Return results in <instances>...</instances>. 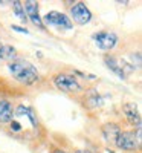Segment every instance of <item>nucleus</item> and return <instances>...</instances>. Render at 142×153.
I'll return each mask as SVG.
<instances>
[{"label":"nucleus","mask_w":142,"mask_h":153,"mask_svg":"<svg viewBox=\"0 0 142 153\" xmlns=\"http://www.w3.org/2000/svg\"><path fill=\"white\" fill-rule=\"evenodd\" d=\"M95 45L101 51H112L116 45H118V35L113 31H99L92 35Z\"/></svg>","instance_id":"obj_3"},{"label":"nucleus","mask_w":142,"mask_h":153,"mask_svg":"<svg viewBox=\"0 0 142 153\" xmlns=\"http://www.w3.org/2000/svg\"><path fill=\"white\" fill-rule=\"evenodd\" d=\"M16 58V49L11 45H2L0 48V60H14Z\"/></svg>","instance_id":"obj_12"},{"label":"nucleus","mask_w":142,"mask_h":153,"mask_svg":"<svg viewBox=\"0 0 142 153\" xmlns=\"http://www.w3.org/2000/svg\"><path fill=\"white\" fill-rule=\"evenodd\" d=\"M12 9H14V14L20 19L21 23H26L28 17H26V12H24V8H23V3L16 0V2H12Z\"/></svg>","instance_id":"obj_13"},{"label":"nucleus","mask_w":142,"mask_h":153,"mask_svg":"<svg viewBox=\"0 0 142 153\" xmlns=\"http://www.w3.org/2000/svg\"><path fill=\"white\" fill-rule=\"evenodd\" d=\"M8 69L16 78V81L24 86H31L35 81H38V71L35 69L34 65H31L29 61L23 58H14L12 61H9Z\"/></svg>","instance_id":"obj_1"},{"label":"nucleus","mask_w":142,"mask_h":153,"mask_svg":"<svg viewBox=\"0 0 142 153\" xmlns=\"http://www.w3.org/2000/svg\"><path fill=\"white\" fill-rule=\"evenodd\" d=\"M104 63H106V66L113 72V74H116L119 76V78H125V72H124V69H122V63L118 60V58H115V57H112V55H106L104 57Z\"/></svg>","instance_id":"obj_9"},{"label":"nucleus","mask_w":142,"mask_h":153,"mask_svg":"<svg viewBox=\"0 0 142 153\" xmlns=\"http://www.w3.org/2000/svg\"><path fill=\"white\" fill-rule=\"evenodd\" d=\"M11 28L14 29V31H17V32H21V34H29V31H28V29H24L23 26H17V25H12Z\"/></svg>","instance_id":"obj_17"},{"label":"nucleus","mask_w":142,"mask_h":153,"mask_svg":"<svg viewBox=\"0 0 142 153\" xmlns=\"http://www.w3.org/2000/svg\"><path fill=\"white\" fill-rule=\"evenodd\" d=\"M29 107H26V106H23V104H20L16 110H14V115H17V117H24V115H26L28 117V113H29Z\"/></svg>","instance_id":"obj_15"},{"label":"nucleus","mask_w":142,"mask_h":153,"mask_svg":"<svg viewBox=\"0 0 142 153\" xmlns=\"http://www.w3.org/2000/svg\"><path fill=\"white\" fill-rule=\"evenodd\" d=\"M23 8H24V12H26V17L34 25H37L40 29H44L43 20L40 17V11H38V3L37 2H32V0H28V2L23 3Z\"/></svg>","instance_id":"obj_7"},{"label":"nucleus","mask_w":142,"mask_h":153,"mask_svg":"<svg viewBox=\"0 0 142 153\" xmlns=\"http://www.w3.org/2000/svg\"><path fill=\"white\" fill-rule=\"evenodd\" d=\"M70 16H72L73 22L78 23V25H87L92 20V12H90V9L86 6L84 2L73 3V6L70 8Z\"/></svg>","instance_id":"obj_5"},{"label":"nucleus","mask_w":142,"mask_h":153,"mask_svg":"<svg viewBox=\"0 0 142 153\" xmlns=\"http://www.w3.org/2000/svg\"><path fill=\"white\" fill-rule=\"evenodd\" d=\"M14 118V107L8 100H0V123H11Z\"/></svg>","instance_id":"obj_10"},{"label":"nucleus","mask_w":142,"mask_h":153,"mask_svg":"<svg viewBox=\"0 0 142 153\" xmlns=\"http://www.w3.org/2000/svg\"><path fill=\"white\" fill-rule=\"evenodd\" d=\"M54 153H67V152H64V150H55Z\"/></svg>","instance_id":"obj_18"},{"label":"nucleus","mask_w":142,"mask_h":153,"mask_svg":"<svg viewBox=\"0 0 142 153\" xmlns=\"http://www.w3.org/2000/svg\"><path fill=\"white\" fill-rule=\"evenodd\" d=\"M116 147L121 149V150H135L138 147V139H136V135L133 132H122L118 135V138H116V141H115Z\"/></svg>","instance_id":"obj_6"},{"label":"nucleus","mask_w":142,"mask_h":153,"mask_svg":"<svg viewBox=\"0 0 142 153\" xmlns=\"http://www.w3.org/2000/svg\"><path fill=\"white\" fill-rule=\"evenodd\" d=\"M11 130H14V132H20V130H21V124L12 120V121H11Z\"/></svg>","instance_id":"obj_16"},{"label":"nucleus","mask_w":142,"mask_h":153,"mask_svg":"<svg viewBox=\"0 0 142 153\" xmlns=\"http://www.w3.org/2000/svg\"><path fill=\"white\" fill-rule=\"evenodd\" d=\"M101 103H102V100H101V97L95 92V91H92L90 92V97L87 98V106L90 107V109H93V107H98V106H101Z\"/></svg>","instance_id":"obj_14"},{"label":"nucleus","mask_w":142,"mask_h":153,"mask_svg":"<svg viewBox=\"0 0 142 153\" xmlns=\"http://www.w3.org/2000/svg\"><path fill=\"white\" fill-rule=\"evenodd\" d=\"M75 153H89V152H84V150H76Z\"/></svg>","instance_id":"obj_19"},{"label":"nucleus","mask_w":142,"mask_h":153,"mask_svg":"<svg viewBox=\"0 0 142 153\" xmlns=\"http://www.w3.org/2000/svg\"><path fill=\"white\" fill-rule=\"evenodd\" d=\"M2 45H3V43H2V42H0V48H2Z\"/></svg>","instance_id":"obj_20"},{"label":"nucleus","mask_w":142,"mask_h":153,"mask_svg":"<svg viewBox=\"0 0 142 153\" xmlns=\"http://www.w3.org/2000/svg\"><path fill=\"white\" fill-rule=\"evenodd\" d=\"M122 109H124V113H125L128 123L136 124L138 127H141V115H139V110H138L136 104L135 103H127V104H124Z\"/></svg>","instance_id":"obj_8"},{"label":"nucleus","mask_w":142,"mask_h":153,"mask_svg":"<svg viewBox=\"0 0 142 153\" xmlns=\"http://www.w3.org/2000/svg\"><path fill=\"white\" fill-rule=\"evenodd\" d=\"M119 133H121V129H119V126H116V124H106L104 127H102V135H104L107 143L115 144V141H116V138H118Z\"/></svg>","instance_id":"obj_11"},{"label":"nucleus","mask_w":142,"mask_h":153,"mask_svg":"<svg viewBox=\"0 0 142 153\" xmlns=\"http://www.w3.org/2000/svg\"><path fill=\"white\" fill-rule=\"evenodd\" d=\"M41 20H44V23L49 26H55L58 29H72V20L58 11H49Z\"/></svg>","instance_id":"obj_4"},{"label":"nucleus","mask_w":142,"mask_h":153,"mask_svg":"<svg viewBox=\"0 0 142 153\" xmlns=\"http://www.w3.org/2000/svg\"><path fill=\"white\" fill-rule=\"evenodd\" d=\"M54 84H55V87L58 89V91L66 92V94L81 91V86H80L78 81H76V78L72 76V75H67V74H57L54 76Z\"/></svg>","instance_id":"obj_2"}]
</instances>
